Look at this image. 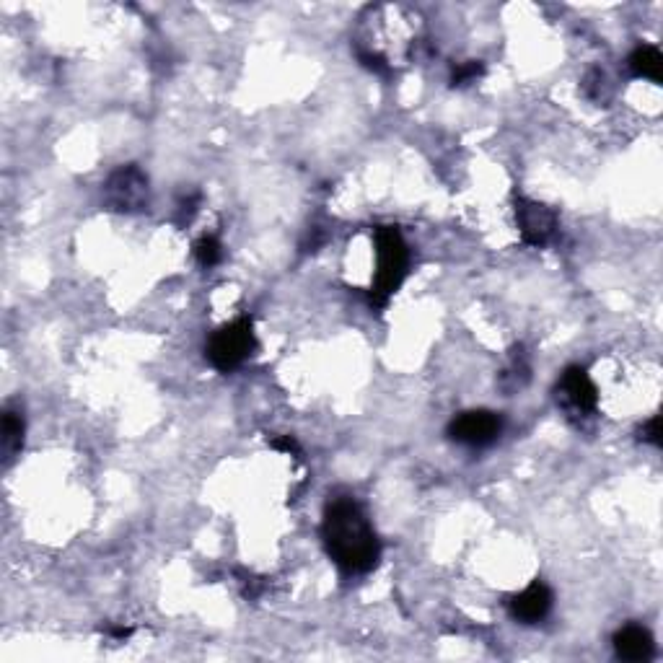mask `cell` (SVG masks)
I'll return each instance as SVG.
<instances>
[{
	"label": "cell",
	"mask_w": 663,
	"mask_h": 663,
	"mask_svg": "<svg viewBox=\"0 0 663 663\" xmlns=\"http://www.w3.org/2000/svg\"><path fill=\"white\" fill-rule=\"evenodd\" d=\"M104 203L114 213H143L151 203V182L138 164L117 166L104 182Z\"/></svg>",
	"instance_id": "4"
},
{
	"label": "cell",
	"mask_w": 663,
	"mask_h": 663,
	"mask_svg": "<svg viewBox=\"0 0 663 663\" xmlns=\"http://www.w3.org/2000/svg\"><path fill=\"white\" fill-rule=\"evenodd\" d=\"M373 244H376V278L368 301L373 309H384L410 275V247L397 226L373 228Z\"/></svg>",
	"instance_id": "2"
},
{
	"label": "cell",
	"mask_w": 663,
	"mask_h": 663,
	"mask_svg": "<svg viewBox=\"0 0 663 663\" xmlns=\"http://www.w3.org/2000/svg\"><path fill=\"white\" fill-rule=\"evenodd\" d=\"M630 70L638 78H648L653 83H661V70H663V55L656 45H640L630 55Z\"/></svg>",
	"instance_id": "12"
},
{
	"label": "cell",
	"mask_w": 663,
	"mask_h": 663,
	"mask_svg": "<svg viewBox=\"0 0 663 663\" xmlns=\"http://www.w3.org/2000/svg\"><path fill=\"white\" fill-rule=\"evenodd\" d=\"M322 544L329 560L350 575L371 573L381 560V542L371 518L350 495L332 498L324 508Z\"/></svg>",
	"instance_id": "1"
},
{
	"label": "cell",
	"mask_w": 663,
	"mask_h": 663,
	"mask_svg": "<svg viewBox=\"0 0 663 663\" xmlns=\"http://www.w3.org/2000/svg\"><path fill=\"white\" fill-rule=\"evenodd\" d=\"M192 252H195V259L200 262V267H208L210 270V267H215L223 259V244L218 236L205 234L195 241Z\"/></svg>",
	"instance_id": "13"
},
{
	"label": "cell",
	"mask_w": 663,
	"mask_h": 663,
	"mask_svg": "<svg viewBox=\"0 0 663 663\" xmlns=\"http://www.w3.org/2000/svg\"><path fill=\"white\" fill-rule=\"evenodd\" d=\"M257 350V335H254L252 316H239L231 324H223L205 342V358L210 366L221 373H231L247 363Z\"/></svg>",
	"instance_id": "3"
},
{
	"label": "cell",
	"mask_w": 663,
	"mask_h": 663,
	"mask_svg": "<svg viewBox=\"0 0 663 663\" xmlns=\"http://www.w3.org/2000/svg\"><path fill=\"white\" fill-rule=\"evenodd\" d=\"M503 433V417L493 410H467L459 412L446 428V436L454 443L469 449H485L493 446Z\"/></svg>",
	"instance_id": "7"
},
{
	"label": "cell",
	"mask_w": 663,
	"mask_h": 663,
	"mask_svg": "<svg viewBox=\"0 0 663 663\" xmlns=\"http://www.w3.org/2000/svg\"><path fill=\"white\" fill-rule=\"evenodd\" d=\"M552 604H555V594L552 588L542 581H534L531 586H526L524 591L508 596L506 607L516 622L521 625H537L542 622L547 614L552 612Z\"/></svg>",
	"instance_id": "8"
},
{
	"label": "cell",
	"mask_w": 663,
	"mask_h": 663,
	"mask_svg": "<svg viewBox=\"0 0 663 663\" xmlns=\"http://www.w3.org/2000/svg\"><path fill=\"white\" fill-rule=\"evenodd\" d=\"M200 200H203V195H200V192H187V195L179 197V203H177V223H179V226H187V223L195 218L197 208H200Z\"/></svg>",
	"instance_id": "15"
},
{
	"label": "cell",
	"mask_w": 663,
	"mask_h": 663,
	"mask_svg": "<svg viewBox=\"0 0 663 663\" xmlns=\"http://www.w3.org/2000/svg\"><path fill=\"white\" fill-rule=\"evenodd\" d=\"M661 436H663V433H661V417H658V415H653L651 420L640 425V430H638L640 441L651 443V446H656V449H661V446H663Z\"/></svg>",
	"instance_id": "16"
},
{
	"label": "cell",
	"mask_w": 663,
	"mask_h": 663,
	"mask_svg": "<svg viewBox=\"0 0 663 663\" xmlns=\"http://www.w3.org/2000/svg\"><path fill=\"white\" fill-rule=\"evenodd\" d=\"M614 653L622 661H648L656 653V643L648 627L643 625H625L614 632Z\"/></svg>",
	"instance_id": "9"
},
{
	"label": "cell",
	"mask_w": 663,
	"mask_h": 663,
	"mask_svg": "<svg viewBox=\"0 0 663 663\" xmlns=\"http://www.w3.org/2000/svg\"><path fill=\"white\" fill-rule=\"evenodd\" d=\"M531 379V363L529 355H526L524 345H518V348L511 350V360H508V366L500 371L498 376V386L506 394H516L521 392Z\"/></svg>",
	"instance_id": "11"
},
{
	"label": "cell",
	"mask_w": 663,
	"mask_h": 663,
	"mask_svg": "<svg viewBox=\"0 0 663 663\" xmlns=\"http://www.w3.org/2000/svg\"><path fill=\"white\" fill-rule=\"evenodd\" d=\"M516 226L526 247L544 249L555 241L560 215L550 205L529 200V197H516Z\"/></svg>",
	"instance_id": "6"
},
{
	"label": "cell",
	"mask_w": 663,
	"mask_h": 663,
	"mask_svg": "<svg viewBox=\"0 0 663 663\" xmlns=\"http://www.w3.org/2000/svg\"><path fill=\"white\" fill-rule=\"evenodd\" d=\"M267 443H270V449L280 451V454H288V456H293V459H301V446H298V441L293 436L267 438Z\"/></svg>",
	"instance_id": "17"
},
{
	"label": "cell",
	"mask_w": 663,
	"mask_h": 663,
	"mask_svg": "<svg viewBox=\"0 0 663 663\" xmlns=\"http://www.w3.org/2000/svg\"><path fill=\"white\" fill-rule=\"evenodd\" d=\"M24 436V407L11 402V405H6V410H3V430H0V449H3V464H6V467L21 454V449H24Z\"/></svg>",
	"instance_id": "10"
},
{
	"label": "cell",
	"mask_w": 663,
	"mask_h": 663,
	"mask_svg": "<svg viewBox=\"0 0 663 663\" xmlns=\"http://www.w3.org/2000/svg\"><path fill=\"white\" fill-rule=\"evenodd\" d=\"M109 635V638H114V640H127L130 638V635H133V627H122V625H117V627H107V630H104Z\"/></svg>",
	"instance_id": "18"
},
{
	"label": "cell",
	"mask_w": 663,
	"mask_h": 663,
	"mask_svg": "<svg viewBox=\"0 0 663 663\" xmlns=\"http://www.w3.org/2000/svg\"><path fill=\"white\" fill-rule=\"evenodd\" d=\"M485 76V63L482 60H467V63H459L451 68V86L461 89V86H469L477 78Z\"/></svg>",
	"instance_id": "14"
},
{
	"label": "cell",
	"mask_w": 663,
	"mask_h": 663,
	"mask_svg": "<svg viewBox=\"0 0 663 663\" xmlns=\"http://www.w3.org/2000/svg\"><path fill=\"white\" fill-rule=\"evenodd\" d=\"M555 399L557 407L575 425L591 420L599 410V389L583 366H568L562 371L555 386Z\"/></svg>",
	"instance_id": "5"
}]
</instances>
